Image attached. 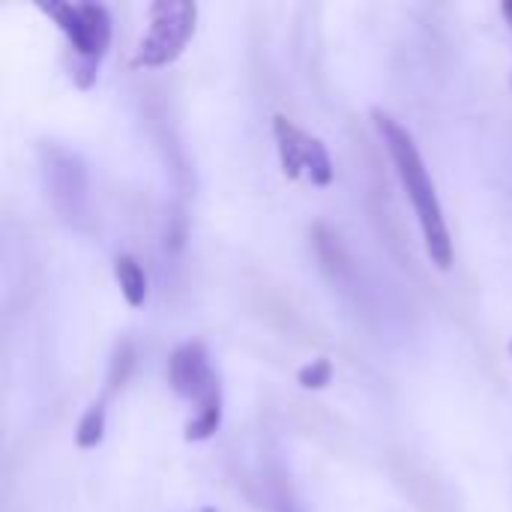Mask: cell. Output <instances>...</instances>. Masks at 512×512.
<instances>
[{
	"label": "cell",
	"instance_id": "1",
	"mask_svg": "<svg viewBox=\"0 0 512 512\" xmlns=\"http://www.w3.org/2000/svg\"><path fill=\"white\" fill-rule=\"evenodd\" d=\"M372 120H375L378 135L384 138V147L396 165V174L405 186V195L417 213V222L423 228V240H426V252H429L432 264H438L441 270H450L453 267V237H450V228L444 219V207L438 201V189L429 177V168H426L411 132L381 108L372 111Z\"/></svg>",
	"mask_w": 512,
	"mask_h": 512
},
{
	"label": "cell",
	"instance_id": "2",
	"mask_svg": "<svg viewBox=\"0 0 512 512\" xmlns=\"http://www.w3.org/2000/svg\"><path fill=\"white\" fill-rule=\"evenodd\" d=\"M54 24L66 33L69 45L75 48L72 78L78 87H90L111 45V15L102 3H63V0H39L36 3Z\"/></svg>",
	"mask_w": 512,
	"mask_h": 512
},
{
	"label": "cell",
	"instance_id": "3",
	"mask_svg": "<svg viewBox=\"0 0 512 512\" xmlns=\"http://www.w3.org/2000/svg\"><path fill=\"white\" fill-rule=\"evenodd\" d=\"M150 27L141 36L132 66L144 69H162L174 63L189 39L195 36V21H198V6L189 0H156L147 9Z\"/></svg>",
	"mask_w": 512,
	"mask_h": 512
},
{
	"label": "cell",
	"instance_id": "4",
	"mask_svg": "<svg viewBox=\"0 0 512 512\" xmlns=\"http://www.w3.org/2000/svg\"><path fill=\"white\" fill-rule=\"evenodd\" d=\"M168 384L177 396L195 405L222 399V387L210 366L204 342H183L174 348V354L168 357Z\"/></svg>",
	"mask_w": 512,
	"mask_h": 512
},
{
	"label": "cell",
	"instance_id": "5",
	"mask_svg": "<svg viewBox=\"0 0 512 512\" xmlns=\"http://www.w3.org/2000/svg\"><path fill=\"white\" fill-rule=\"evenodd\" d=\"M48 177H51V198L57 210H63L69 219L81 213V204L87 198V171L84 162L60 147L48 150Z\"/></svg>",
	"mask_w": 512,
	"mask_h": 512
},
{
	"label": "cell",
	"instance_id": "6",
	"mask_svg": "<svg viewBox=\"0 0 512 512\" xmlns=\"http://www.w3.org/2000/svg\"><path fill=\"white\" fill-rule=\"evenodd\" d=\"M273 135H276V144H279V159H282L285 177L288 180H297L300 174H306V159H309V141H312V135H306L303 129H297L282 114L273 117Z\"/></svg>",
	"mask_w": 512,
	"mask_h": 512
},
{
	"label": "cell",
	"instance_id": "7",
	"mask_svg": "<svg viewBox=\"0 0 512 512\" xmlns=\"http://www.w3.org/2000/svg\"><path fill=\"white\" fill-rule=\"evenodd\" d=\"M114 276H117V285H120V294L126 297L129 306H144L147 300V276L141 270V264L132 258V255H120L114 261Z\"/></svg>",
	"mask_w": 512,
	"mask_h": 512
},
{
	"label": "cell",
	"instance_id": "8",
	"mask_svg": "<svg viewBox=\"0 0 512 512\" xmlns=\"http://www.w3.org/2000/svg\"><path fill=\"white\" fill-rule=\"evenodd\" d=\"M102 438H105V396L96 399V402L84 411V417L78 420L75 444H78L81 450H93V447L102 444Z\"/></svg>",
	"mask_w": 512,
	"mask_h": 512
},
{
	"label": "cell",
	"instance_id": "9",
	"mask_svg": "<svg viewBox=\"0 0 512 512\" xmlns=\"http://www.w3.org/2000/svg\"><path fill=\"white\" fill-rule=\"evenodd\" d=\"M222 426V399L198 405L195 417L186 423V441H210Z\"/></svg>",
	"mask_w": 512,
	"mask_h": 512
},
{
	"label": "cell",
	"instance_id": "10",
	"mask_svg": "<svg viewBox=\"0 0 512 512\" xmlns=\"http://www.w3.org/2000/svg\"><path fill=\"white\" fill-rule=\"evenodd\" d=\"M132 366H135V351H132V345H129V342H120V345L114 348V357H111V366H108V378H105V399H108L114 390H120V387L126 384V378H129V372H132Z\"/></svg>",
	"mask_w": 512,
	"mask_h": 512
},
{
	"label": "cell",
	"instance_id": "11",
	"mask_svg": "<svg viewBox=\"0 0 512 512\" xmlns=\"http://www.w3.org/2000/svg\"><path fill=\"white\" fill-rule=\"evenodd\" d=\"M306 177H309L315 186H330V183H333V159H330L327 147H324L318 138H312V141H309Z\"/></svg>",
	"mask_w": 512,
	"mask_h": 512
},
{
	"label": "cell",
	"instance_id": "12",
	"mask_svg": "<svg viewBox=\"0 0 512 512\" xmlns=\"http://www.w3.org/2000/svg\"><path fill=\"white\" fill-rule=\"evenodd\" d=\"M330 378H333V366H330L327 357H318V360L306 363V366L297 372V381H300V387H306V390H324V387L330 384Z\"/></svg>",
	"mask_w": 512,
	"mask_h": 512
},
{
	"label": "cell",
	"instance_id": "13",
	"mask_svg": "<svg viewBox=\"0 0 512 512\" xmlns=\"http://www.w3.org/2000/svg\"><path fill=\"white\" fill-rule=\"evenodd\" d=\"M504 15L510 18V24H512V3H504Z\"/></svg>",
	"mask_w": 512,
	"mask_h": 512
},
{
	"label": "cell",
	"instance_id": "14",
	"mask_svg": "<svg viewBox=\"0 0 512 512\" xmlns=\"http://www.w3.org/2000/svg\"><path fill=\"white\" fill-rule=\"evenodd\" d=\"M201 512H219V510H213V507H204V510Z\"/></svg>",
	"mask_w": 512,
	"mask_h": 512
},
{
	"label": "cell",
	"instance_id": "15",
	"mask_svg": "<svg viewBox=\"0 0 512 512\" xmlns=\"http://www.w3.org/2000/svg\"><path fill=\"white\" fill-rule=\"evenodd\" d=\"M510 354H512V345H510Z\"/></svg>",
	"mask_w": 512,
	"mask_h": 512
}]
</instances>
